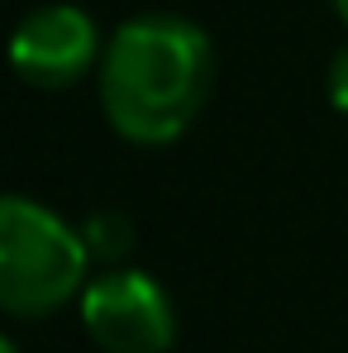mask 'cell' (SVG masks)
<instances>
[{"instance_id":"4","label":"cell","mask_w":348,"mask_h":353,"mask_svg":"<svg viewBox=\"0 0 348 353\" xmlns=\"http://www.w3.org/2000/svg\"><path fill=\"white\" fill-rule=\"evenodd\" d=\"M96 53H101L96 19L76 5H43V10L24 14L10 39V67L29 86H43V91L81 81Z\"/></svg>"},{"instance_id":"1","label":"cell","mask_w":348,"mask_h":353,"mask_svg":"<svg viewBox=\"0 0 348 353\" xmlns=\"http://www.w3.org/2000/svg\"><path fill=\"white\" fill-rule=\"evenodd\" d=\"M210 81L215 53L205 29L181 14H139L119 24L105 48L101 105L124 139L172 143L201 115Z\"/></svg>"},{"instance_id":"6","label":"cell","mask_w":348,"mask_h":353,"mask_svg":"<svg viewBox=\"0 0 348 353\" xmlns=\"http://www.w3.org/2000/svg\"><path fill=\"white\" fill-rule=\"evenodd\" d=\"M329 101L348 115V48L329 62Z\"/></svg>"},{"instance_id":"7","label":"cell","mask_w":348,"mask_h":353,"mask_svg":"<svg viewBox=\"0 0 348 353\" xmlns=\"http://www.w3.org/2000/svg\"><path fill=\"white\" fill-rule=\"evenodd\" d=\"M334 10H339V19L348 24V0H334Z\"/></svg>"},{"instance_id":"5","label":"cell","mask_w":348,"mask_h":353,"mask_svg":"<svg viewBox=\"0 0 348 353\" xmlns=\"http://www.w3.org/2000/svg\"><path fill=\"white\" fill-rule=\"evenodd\" d=\"M81 243H86V253H91V258L115 263V258H124V253L134 248V225H129L119 210L91 215V220H86V230H81Z\"/></svg>"},{"instance_id":"3","label":"cell","mask_w":348,"mask_h":353,"mask_svg":"<svg viewBox=\"0 0 348 353\" xmlns=\"http://www.w3.org/2000/svg\"><path fill=\"white\" fill-rule=\"evenodd\" d=\"M81 320L105 353H167L176 334L172 296L163 292L158 277L134 268H115L86 282Z\"/></svg>"},{"instance_id":"2","label":"cell","mask_w":348,"mask_h":353,"mask_svg":"<svg viewBox=\"0 0 348 353\" xmlns=\"http://www.w3.org/2000/svg\"><path fill=\"white\" fill-rule=\"evenodd\" d=\"M81 230L29 196H0V310L48 315L86 282Z\"/></svg>"},{"instance_id":"8","label":"cell","mask_w":348,"mask_h":353,"mask_svg":"<svg viewBox=\"0 0 348 353\" xmlns=\"http://www.w3.org/2000/svg\"><path fill=\"white\" fill-rule=\"evenodd\" d=\"M0 353H19V349H14V344H10V339H5V334H0Z\"/></svg>"}]
</instances>
